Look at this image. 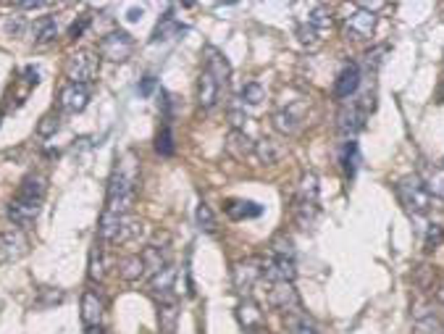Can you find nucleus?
I'll return each mask as SVG.
<instances>
[{
	"mask_svg": "<svg viewBox=\"0 0 444 334\" xmlns=\"http://www.w3.org/2000/svg\"><path fill=\"white\" fill-rule=\"evenodd\" d=\"M269 305L279 308L284 314H295L300 311V298L292 282H274L269 287Z\"/></svg>",
	"mask_w": 444,
	"mask_h": 334,
	"instance_id": "8",
	"label": "nucleus"
},
{
	"mask_svg": "<svg viewBox=\"0 0 444 334\" xmlns=\"http://www.w3.org/2000/svg\"><path fill=\"white\" fill-rule=\"evenodd\" d=\"M266 98V90H263V84L258 82H248L245 87H242V93H239V100H242V105H258L260 100Z\"/></svg>",
	"mask_w": 444,
	"mask_h": 334,
	"instance_id": "37",
	"label": "nucleus"
},
{
	"mask_svg": "<svg viewBox=\"0 0 444 334\" xmlns=\"http://www.w3.org/2000/svg\"><path fill=\"white\" fill-rule=\"evenodd\" d=\"M271 121H274V129L281 132V135H295L300 129V124H302V119H300V114L295 108H281V111L274 114Z\"/></svg>",
	"mask_w": 444,
	"mask_h": 334,
	"instance_id": "22",
	"label": "nucleus"
},
{
	"mask_svg": "<svg viewBox=\"0 0 444 334\" xmlns=\"http://www.w3.org/2000/svg\"><path fill=\"white\" fill-rule=\"evenodd\" d=\"M206 55H208V58H206V69L213 74V76H216V82L224 87V84L229 82V63H227V58H224V55H221L216 48H208Z\"/></svg>",
	"mask_w": 444,
	"mask_h": 334,
	"instance_id": "23",
	"label": "nucleus"
},
{
	"mask_svg": "<svg viewBox=\"0 0 444 334\" xmlns=\"http://www.w3.org/2000/svg\"><path fill=\"white\" fill-rule=\"evenodd\" d=\"M229 119H231V124H234V129H242V124L248 121V114H245V105L239 108V105H234V108H229Z\"/></svg>",
	"mask_w": 444,
	"mask_h": 334,
	"instance_id": "46",
	"label": "nucleus"
},
{
	"mask_svg": "<svg viewBox=\"0 0 444 334\" xmlns=\"http://www.w3.org/2000/svg\"><path fill=\"white\" fill-rule=\"evenodd\" d=\"M174 284H176V269L168 263L161 272L153 274V279H150V293L158 298V303H168V300H174Z\"/></svg>",
	"mask_w": 444,
	"mask_h": 334,
	"instance_id": "9",
	"label": "nucleus"
},
{
	"mask_svg": "<svg viewBox=\"0 0 444 334\" xmlns=\"http://www.w3.org/2000/svg\"><path fill=\"white\" fill-rule=\"evenodd\" d=\"M263 276V261L258 258H245V261H237L234 269H231V282H234V290L242 295H248L255 282Z\"/></svg>",
	"mask_w": 444,
	"mask_h": 334,
	"instance_id": "5",
	"label": "nucleus"
},
{
	"mask_svg": "<svg viewBox=\"0 0 444 334\" xmlns=\"http://www.w3.org/2000/svg\"><path fill=\"white\" fill-rule=\"evenodd\" d=\"M227 150L231 153L234 158H242L250 156V153H255V145H253V140L245 135V129H231L227 137Z\"/></svg>",
	"mask_w": 444,
	"mask_h": 334,
	"instance_id": "21",
	"label": "nucleus"
},
{
	"mask_svg": "<svg viewBox=\"0 0 444 334\" xmlns=\"http://www.w3.org/2000/svg\"><path fill=\"white\" fill-rule=\"evenodd\" d=\"M48 3L45 0H27V3H19V8H24V11H34V8H45Z\"/></svg>",
	"mask_w": 444,
	"mask_h": 334,
	"instance_id": "50",
	"label": "nucleus"
},
{
	"mask_svg": "<svg viewBox=\"0 0 444 334\" xmlns=\"http://www.w3.org/2000/svg\"><path fill=\"white\" fill-rule=\"evenodd\" d=\"M87 334H105V329L100 324H97V326H87Z\"/></svg>",
	"mask_w": 444,
	"mask_h": 334,
	"instance_id": "52",
	"label": "nucleus"
},
{
	"mask_svg": "<svg viewBox=\"0 0 444 334\" xmlns=\"http://www.w3.org/2000/svg\"><path fill=\"white\" fill-rule=\"evenodd\" d=\"M218 95H221V84L216 82V76L208 69H203L197 76V103H200V108L210 111L218 103Z\"/></svg>",
	"mask_w": 444,
	"mask_h": 334,
	"instance_id": "11",
	"label": "nucleus"
},
{
	"mask_svg": "<svg viewBox=\"0 0 444 334\" xmlns=\"http://www.w3.org/2000/svg\"><path fill=\"white\" fill-rule=\"evenodd\" d=\"M24 76H27V84H37V82H40V72H37V69H32V66H27V69H24Z\"/></svg>",
	"mask_w": 444,
	"mask_h": 334,
	"instance_id": "49",
	"label": "nucleus"
},
{
	"mask_svg": "<svg viewBox=\"0 0 444 334\" xmlns=\"http://www.w3.org/2000/svg\"><path fill=\"white\" fill-rule=\"evenodd\" d=\"M376 21L379 16L371 13V11L365 8H358L355 13H350L347 19H344V34L350 37V40H368L376 29Z\"/></svg>",
	"mask_w": 444,
	"mask_h": 334,
	"instance_id": "7",
	"label": "nucleus"
},
{
	"mask_svg": "<svg viewBox=\"0 0 444 334\" xmlns=\"http://www.w3.org/2000/svg\"><path fill=\"white\" fill-rule=\"evenodd\" d=\"M179 21H176L174 13H166L163 19L158 21V27H155L153 32V42H166V40H171V37H176L179 34Z\"/></svg>",
	"mask_w": 444,
	"mask_h": 334,
	"instance_id": "29",
	"label": "nucleus"
},
{
	"mask_svg": "<svg viewBox=\"0 0 444 334\" xmlns=\"http://www.w3.org/2000/svg\"><path fill=\"white\" fill-rule=\"evenodd\" d=\"M415 332L418 334H444V326L436 316H418Z\"/></svg>",
	"mask_w": 444,
	"mask_h": 334,
	"instance_id": "40",
	"label": "nucleus"
},
{
	"mask_svg": "<svg viewBox=\"0 0 444 334\" xmlns=\"http://www.w3.org/2000/svg\"><path fill=\"white\" fill-rule=\"evenodd\" d=\"M386 53V45H382V48H376V51H371L368 55H365V66L371 69V72H376L379 66H382V55Z\"/></svg>",
	"mask_w": 444,
	"mask_h": 334,
	"instance_id": "45",
	"label": "nucleus"
},
{
	"mask_svg": "<svg viewBox=\"0 0 444 334\" xmlns=\"http://www.w3.org/2000/svg\"><path fill=\"white\" fill-rule=\"evenodd\" d=\"M103 298L97 293H93V290H87V293L82 295V324L84 329L87 326H97L100 324V319H103Z\"/></svg>",
	"mask_w": 444,
	"mask_h": 334,
	"instance_id": "16",
	"label": "nucleus"
},
{
	"mask_svg": "<svg viewBox=\"0 0 444 334\" xmlns=\"http://www.w3.org/2000/svg\"><path fill=\"white\" fill-rule=\"evenodd\" d=\"M318 219V203H305V200H295V221L302 229L313 227Z\"/></svg>",
	"mask_w": 444,
	"mask_h": 334,
	"instance_id": "27",
	"label": "nucleus"
},
{
	"mask_svg": "<svg viewBox=\"0 0 444 334\" xmlns=\"http://www.w3.org/2000/svg\"><path fill=\"white\" fill-rule=\"evenodd\" d=\"M155 76L153 74H147L145 79H142V82H140V95H142V98H150V95H153V90H155Z\"/></svg>",
	"mask_w": 444,
	"mask_h": 334,
	"instance_id": "48",
	"label": "nucleus"
},
{
	"mask_svg": "<svg viewBox=\"0 0 444 334\" xmlns=\"http://www.w3.org/2000/svg\"><path fill=\"white\" fill-rule=\"evenodd\" d=\"M97 69H100V61H97V55L93 51L72 53L66 66H63V72L72 79V84H84V87L97 76Z\"/></svg>",
	"mask_w": 444,
	"mask_h": 334,
	"instance_id": "3",
	"label": "nucleus"
},
{
	"mask_svg": "<svg viewBox=\"0 0 444 334\" xmlns=\"http://www.w3.org/2000/svg\"><path fill=\"white\" fill-rule=\"evenodd\" d=\"M58 121H61V119H58L55 114H45L40 119V124H37V135H40V137H53L55 132H58V126H61Z\"/></svg>",
	"mask_w": 444,
	"mask_h": 334,
	"instance_id": "43",
	"label": "nucleus"
},
{
	"mask_svg": "<svg viewBox=\"0 0 444 334\" xmlns=\"http://www.w3.org/2000/svg\"><path fill=\"white\" fill-rule=\"evenodd\" d=\"M397 198L410 213H426L434 203V195L429 192L424 177H418V174H408L397 182Z\"/></svg>",
	"mask_w": 444,
	"mask_h": 334,
	"instance_id": "2",
	"label": "nucleus"
},
{
	"mask_svg": "<svg viewBox=\"0 0 444 334\" xmlns=\"http://www.w3.org/2000/svg\"><path fill=\"white\" fill-rule=\"evenodd\" d=\"M97 51H100V55H103L105 61L111 63H124L129 55H132V51H135V40H132V34L129 32H108L103 40H100V45H97Z\"/></svg>",
	"mask_w": 444,
	"mask_h": 334,
	"instance_id": "4",
	"label": "nucleus"
},
{
	"mask_svg": "<svg viewBox=\"0 0 444 334\" xmlns=\"http://www.w3.org/2000/svg\"><path fill=\"white\" fill-rule=\"evenodd\" d=\"M32 32H34V40L40 42V45H45V42H53L58 37V24L51 16H42V19L34 21Z\"/></svg>",
	"mask_w": 444,
	"mask_h": 334,
	"instance_id": "28",
	"label": "nucleus"
},
{
	"mask_svg": "<svg viewBox=\"0 0 444 334\" xmlns=\"http://www.w3.org/2000/svg\"><path fill=\"white\" fill-rule=\"evenodd\" d=\"M245 334H271L266 326H255V329H250V332H245Z\"/></svg>",
	"mask_w": 444,
	"mask_h": 334,
	"instance_id": "53",
	"label": "nucleus"
},
{
	"mask_svg": "<svg viewBox=\"0 0 444 334\" xmlns=\"http://www.w3.org/2000/svg\"><path fill=\"white\" fill-rule=\"evenodd\" d=\"M297 40H300V45H302V48H308V51H316L321 42H323V34H321V32H316L308 24V21H305V24H300Z\"/></svg>",
	"mask_w": 444,
	"mask_h": 334,
	"instance_id": "33",
	"label": "nucleus"
},
{
	"mask_svg": "<svg viewBox=\"0 0 444 334\" xmlns=\"http://www.w3.org/2000/svg\"><path fill=\"white\" fill-rule=\"evenodd\" d=\"M90 13H84V16H79V21H74L72 27H69V37H74V40H76V37H82L84 34V29H87V27H90Z\"/></svg>",
	"mask_w": 444,
	"mask_h": 334,
	"instance_id": "44",
	"label": "nucleus"
},
{
	"mask_svg": "<svg viewBox=\"0 0 444 334\" xmlns=\"http://www.w3.org/2000/svg\"><path fill=\"white\" fill-rule=\"evenodd\" d=\"M255 156H258L260 163H276L281 156H284V147L276 142V140H271V137H266V140H260V142H255Z\"/></svg>",
	"mask_w": 444,
	"mask_h": 334,
	"instance_id": "25",
	"label": "nucleus"
},
{
	"mask_svg": "<svg viewBox=\"0 0 444 334\" xmlns=\"http://www.w3.org/2000/svg\"><path fill=\"white\" fill-rule=\"evenodd\" d=\"M147 272L145 266V258H142V253H135V255H126L119 261V276L124 279V282H137V279H142Z\"/></svg>",
	"mask_w": 444,
	"mask_h": 334,
	"instance_id": "18",
	"label": "nucleus"
},
{
	"mask_svg": "<svg viewBox=\"0 0 444 334\" xmlns=\"http://www.w3.org/2000/svg\"><path fill=\"white\" fill-rule=\"evenodd\" d=\"M361 87V69L355 63H347L339 72L337 82H334V95L337 98H352Z\"/></svg>",
	"mask_w": 444,
	"mask_h": 334,
	"instance_id": "15",
	"label": "nucleus"
},
{
	"mask_svg": "<svg viewBox=\"0 0 444 334\" xmlns=\"http://www.w3.org/2000/svg\"><path fill=\"white\" fill-rule=\"evenodd\" d=\"M237 321L242 324V329L245 332H250V329H255V326H263V311H260V305L255 303V300H242V303L237 305Z\"/></svg>",
	"mask_w": 444,
	"mask_h": 334,
	"instance_id": "19",
	"label": "nucleus"
},
{
	"mask_svg": "<svg viewBox=\"0 0 444 334\" xmlns=\"http://www.w3.org/2000/svg\"><path fill=\"white\" fill-rule=\"evenodd\" d=\"M365 126V111H361L358 105H350L339 114V132L347 137H355Z\"/></svg>",
	"mask_w": 444,
	"mask_h": 334,
	"instance_id": "20",
	"label": "nucleus"
},
{
	"mask_svg": "<svg viewBox=\"0 0 444 334\" xmlns=\"http://www.w3.org/2000/svg\"><path fill=\"white\" fill-rule=\"evenodd\" d=\"M155 150L161 153V156H174L176 150V142H174V132H171V126L166 124L161 132H158V137H155Z\"/></svg>",
	"mask_w": 444,
	"mask_h": 334,
	"instance_id": "34",
	"label": "nucleus"
},
{
	"mask_svg": "<svg viewBox=\"0 0 444 334\" xmlns=\"http://www.w3.org/2000/svg\"><path fill=\"white\" fill-rule=\"evenodd\" d=\"M195 221H197V227L203 232H208V234H213L216 232V216H213V211L208 208L206 203H200L195 211Z\"/></svg>",
	"mask_w": 444,
	"mask_h": 334,
	"instance_id": "38",
	"label": "nucleus"
},
{
	"mask_svg": "<svg viewBox=\"0 0 444 334\" xmlns=\"http://www.w3.org/2000/svg\"><path fill=\"white\" fill-rule=\"evenodd\" d=\"M137 19H142V8H132V11H129V21H137Z\"/></svg>",
	"mask_w": 444,
	"mask_h": 334,
	"instance_id": "51",
	"label": "nucleus"
},
{
	"mask_svg": "<svg viewBox=\"0 0 444 334\" xmlns=\"http://www.w3.org/2000/svg\"><path fill=\"white\" fill-rule=\"evenodd\" d=\"M284 324L290 326L292 334H316L313 324H310L308 319H305V314H302V311H295V314H284Z\"/></svg>",
	"mask_w": 444,
	"mask_h": 334,
	"instance_id": "32",
	"label": "nucleus"
},
{
	"mask_svg": "<svg viewBox=\"0 0 444 334\" xmlns=\"http://www.w3.org/2000/svg\"><path fill=\"white\" fill-rule=\"evenodd\" d=\"M269 250L274 258H292L295 261V242L287 232H279V234H274L269 242Z\"/></svg>",
	"mask_w": 444,
	"mask_h": 334,
	"instance_id": "26",
	"label": "nucleus"
},
{
	"mask_svg": "<svg viewBox=\"0 0 444 334\" xmlns=\"http://www.w3.org/2000/svg\"><path fill=\"white\" fill-rule=\"evenodd\" d=\"M58 103H61V108L66 111V114H79V111H84V108H87V103H90V90H87L84 84H72V82H69L61 90Z\"/></svg>",
	"mask_w": 444,
	"mask_h": 334,
	"instance_id": "10",
	"label": "nucleus"
},
{
	"mask_svg": "<svg viewBox=\"0 0 444 334\" xmlns=\"http://www.w3.org/2000/svg\"><path fill=\"white\" fill-rule=\"evenodd\" d=\"M87 274H90V279H93V282H100V279L105 276V255L97 245L90 250V272Z\"/></svg>",
	"mask_w": 444,
	"mask_h": 334,
	"instance_id": "36",
	"label": "nucleus"
},
{
	"mask_svg": "<svg viewBox=\"0 0 444 334\" xmlns=\"http://www.w3.org/2000/svg\"><path fill=\"white\" fill-rule=\"evenodd\" d=\"M263 276L274 282H292L297 276V266L292 258H271V261L263 263Z\"/></svg>",
	"mask_w": 444,
	"mask_h": 334,
	"instance_id": "13",
	"label": "nucleus"
},
{
	"mask_svg": "<svg viewBox=\"0 0 444 334\" xmlns=\"http://www.w3.org/2000/svg\"><path fill=\"white\" fill-rule=\"evenodd\" d=\"M6 213H8V221L13 224V227L24 229V227H29V224L37 221V216H40V206H37V203H24V200H11Z\"/></svg>",
	"mask_w": 444,
	"mask_h": 334,
	"instance_id": "12",
	"label": "nucleus"
},
{
	"mask_svg": "<svg viewBox=\"0 0 444 334\" xmlns=\"http://www.w3.org/2000/svg\"><path fill=\"white\" fill-rule=\"evenodd\" d=\"M442 242H444V227H439V224H429L426 237H424L426 250H434V248H439Z\"/></svg>",
	"mask_w": 444,
	"mask_h": 334,
	"instance_id": "42",
	"label": "nucleus"
},
{
	"mask_svg": "<svg viewBox=\"0 0 444 334\" xmlns=\"http://www.w3.org/2000/svg\"><path fill=\"white\" fill-rule=\"evenodd\" d=\"M297 200H305V203H318V177L308 171L302 182H300V189H297Z\"/></svg>",
	"mask_w": 444,
	"mask_h": 334,
	"instance_id": "30",
	"label": "nucleus"
},
{
	"mask_svg": "<svg viewBox=\"0 0 444 334\" xmlns=\"http://www.w3.org/2000/svg\"><path fill=\"white\" fill-rule=\"evenodd\" d=\"M308 24L313 27L316 32H321V34H326V32L331 29V24H334V19H331V11L326 8V6H318V8H313L308 13Z\"/></svg>",
	"mask_w": 444,
	"mask_h": 334,
	"instance_id": "31",
	"label": "nucleus"
},
{
	"mask_svg": "<svg viewBox=\"0 0 444 334\" xmlns=\"http://www.w3.org/2000/svg\"><path fill=\"white\" fill-rule=\"evenodd\" d=\"M436 300H439V303H444V282L436 287Z\"/></svg>",
	"mask_w": 444,
	"mask_h": 334,
	"instance_id": "54",
	"label": "nucleus"
},
{
	"mask_svg": "<svg viewBox=\"0 0 444 334\" xmlns=\"http://www.w3.org/2000/svg\"><path fill=\"white\" fill-rule=\"evenodd\" d=\"M135 189H137V166L135 158L124 156L116 161V168L108 179V206L105 211L129 216V211L135 206Z\"/></svg>",
	"mask_w": 444,
	"mask_h": 334,
	"instance_id": "1",
	"label": "nucleus"
},
{
	"mask_svg": "<svg viewBox=\"0 0 444 334\" xmlns=\"http://www.w3.org/2000/svg\"><path fill=\"white\" fill-rule=\"evenodd\" d=\"M224 211H227V216L231 221H245V219H258L260 213H263V206L253 203V200L231 198L224 203Z\"/></svg>",
	"mask_w": 444,
	"mask_h": 334,
	"instance_id": "17",
	"label": "nucleus"
},
{
	"mask_svg": "<svg viewBox=\"0 0 444 334\" xmlns=\"http://www.w3.org/2000/svg\"><path fill=\"white\" fill-rule=\"evenodd\" d=\"M29 253V240L19 227L0 232V261H19Z\"/></svg>",
	"mask_w": 444,
	"mask_h": 334,
	"instance_id": "6",
	"label": "nucleus"
},
{
	"mask_svg": "<svg viewBox=\"0 0 444 334\" xmlns=\"http://www.w3.org/2000/svg\"><path fill=\"white\" fill-rule=\"evenodd\" d=\"M142 258H145V266H147V272H161L163 266H168L166 263V253L161 250V248H147L145 253H142Z\"/></svg>",
	"mask_w": 444,
	"mask_h": 334,
	"instance_id": "39",
	"label": "nucleus"
},
{
	"mask_svg": "<svg viewBox=\"0 0 444 334\" xmlns=\"http://www.w3.org/2000/svg\"><path fill=\"white\" fill-rule=\"evenodd\" d=\"M342 163H344V171H347V177H355V171H358V163H361V150H358V142L350 140L347 145H344V156H342Z\"/></svg>",
	"mask_w": 444,
	"mask_h": 334,
	"instance_id": "35",
	"label": "nucleus"
},
{
	"mask_svg": "<svg viewBox=\"0 0 444 334\" xmlns=\"http://www.w3.org/2000/svg\"><path fill=\"white\" fill-rule=\"evenodd\" d=\"M45 192H48V179L42 177V174H29V177L21 179V187H19L16 200L37 203V206H40L42 198H45Z\"/></svg>",
	"mask_w": 444,
	"mask_h": 334,
	"instance_id": "14",
	"label": "nucleus"
},
{
	"mask_svg": "<svg viewBox=\"0 0 444 334\" xmlns=\"http://www.w3.org/2000/svg\"><path fill=\"white\" fill-rule=\"evenodd\" d=\"M61 300H63L61 290H53V287H42L40 298L34 300V305H37V308H53V305H58Z\"/></svg>",
	"mask_w": 444,
	"mask_h": 334,
	"instance_id": "41",
	"label": "nucleus"
},
{
	"mask_svg": "<svg viewBox=\"0 0 444 334\" xmlns=\"http://www.w3.org/2000/svg\"><path fill=\"white\" fill-rule=\"evenodd\" d=\"M442 166H444V161H442Z\"/></svg>",
	"mask_w": 444,
	"mask_h": 334,
	"instance_id": "55",
	"label": "nucleus"
},
{
	"mask_svg": "<svg viewBox=\"0 0 444 334\" xmlns=\"http://www.w3.org/2000/svg\"><path fill=\"white\" fill-rule=\"evenodd\" d=\"M176 321H179V305H176V300L158 303V324H161V332L174 334Z\"/></svg>",
	"mask_w": 444,
	"mask_h": 334,
	"instance_id": "24",
	"label": "nucleus"
},
{
	"mask_svg": "<svg viewBox=\"0 0 444 334\" xmlns=\"http://www.w3.org/2000/svg\"><path fill=\"white\" fill-rule=\"evenodd\" d=\"M6 29H8V34H16V37H19L21 32H24V19H21V16H8V19H6Z\"/></svg>",
	"mask_w": 444,
	"mask_h": 334,
	"instance_id": "47",
	"label": "nucleus"
}]
</instances>
